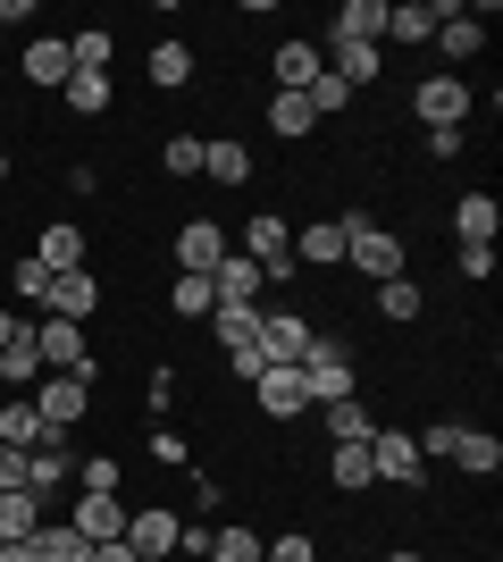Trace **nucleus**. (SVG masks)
<instances>
[{"instance_id":"f257e3e1","label":"nucleus","mask_w":503,"mask_h":562,"mask_svg":"<svg viewBox=\"0 0 503 562\" xmlns=\"http://www.w3.org/2000/svg\"><path fill=\"white\" fill-rule=\"evenodd\" d=\"M294 370H302V386H311V412H319V403L361 395V386H353V345H344V336H328V328L311 336V352H302Z\"/></svg>"},{"instance_id":"f03ea898","label":"nucleus","mask_w":503,"mask_h":562,"mask_svg":"<svg viewBox=\"0 0 503 562\" xmlns=\"http://www.w3.org/2000/svg\"><path fill=\"white\" fill-rule=\"evenodd\" d=\"M236 252L261 269L268 285H286L294 278V227H286V211H261V218H243L236 227Z\"/></svg>"},{"instance_id":"7ed1b4c3","label":"nucleus","mask_w":503,"mask_h":562,"mask_svg":"<svg viewBox=\"0 0 503 562\" xmlns=\"http://www.w3.org/2000/svg\"><path fill=\"white\" fill-rule=\"evenodd\" d=\"M344 260H353L369 285H386V278H403L411 269V244L395 227H378V218H353V235H344Z\"/></svg>"},{"instance_id":"20e7f679","label":"nucleus","mask_w":503,"mask_h":562,"mask_svg":"<svg viewBox=\"0 0 503 562\" xmlns=\"http://www.w3.org/2000/svg\"><path fill=\"white\" fill-rule=\"evenodd\" d=\"M369 479H378V487H403V495H420V487H428L420 437H411V428H378V437H369Z\"/></svg>"},{"instance_id":"39448f33","label":"nucleus","mask_w":503,"mask_h":562,"mask_svg":"<svg viewBox=\"0 0 503 562\" xmlns=\"http://www.w3.org/2000/svg\"><path fill=\"white\" fill-rule=\"evenodd\" d=\"M436 50H445V76H461L487 50V18L461 9V0H436Z\"/></svg>"},{"instance_id":"423d86ee","label":"nucleus","mask_w":503,"mask_h":562,"mask_svg":"<svg viewBox=\"0 0 503 562\" xmlns=\"http://www.w3.org/2000/svg\"><path fill=\"white\" fill-rule=\"evenodd\" d=\"M411 117H420V135H428V126H470V85H461V76H420V85H411Z\"/></svg>"},{"instance_id":"0eeeda50","label":"nucleus","mask_w":503,"mask_h":562,"mask_svg":"<svg viewBox=\"0 0 503 562\" xmlns=\"http://www.w3.org/2000/svg\"><path fill=\"white\" fill-rule=\"evenodd\" d=\"M252 403H261L268 420H311V386H302V370H294V361H268L261 378H252Z\"/></svg>"},{"instance_id":"6e6552de","label":"nucleus","mask_w":503,"mask_h":562,"mask_svg":"<svg viewBox=\"0 0 503 562\" xmlns=\"http://www.w3.org/2000/svg\"><path fill=\"white\" fill-rule=\"evenodd\" d=\"M168 252H176V269H185V278H210L218 260L236 252V227H218V218H185Z\"/></svg>"},{"instance_id":"1a4fd4ad","label":"nucleus","mask_w":503,"mask_h":562,"mask_svg":"<svg viewBox=\"0 0 503 562\" xmlns=\"http://www.w3.org/2000/svg\"><path fill=\"white\" fill-rule=\"evenodd\" d=\"M34 345H43V370H59V378H84V386L101 378V361L84 352V328H76V319H43V328H34Z\"/></svg>"},{"instance_id":"9d476101","label":"nucleus","mask_w":503,"mask_h":562,"mask_svg":"<svg viewBox=\"0 0 503 562\" xmlns=\"http://www.w3.org/2000/svg\"><path fill=\"white\" fill-rule=\"evenodd\" d=\"M84 395H93L84 378H59V370H43V386H34V412H43V428H50V437H68V428L84 420Z\"/></svg>"},{"instance_id":"9b49d317","label":"nucleus","mask_w":503,"mask_h":562,"mask_svg":"<svg viewBox=\"0 0 503 562\" xmlns=\"http://www.w3.org/2000/svg\"><path fill=\"white\" fill-rule=\"evenodd\" d=\"M344 235H353V218H302L294 227V269H344Z\"/></svg>"},{"instance_id":"f8f14e48","label":"nucleus","mask_w":503,"mask_h":562,"mask_svg":"<svg viewBox=\"0 0 503 562\" xmlns=\"http://www.w3.org/2000/svg\"><path fill=\"white\" fill-rule=\"evenodd\" d=\"M210 294H218V311H261L268 278H261V269H252V260H243V252H227V260H218V269H210Z\"/></svg>"},{"instance_id":"ddd939ff","label":"nucleus","mask_w":503,"mask_h":562,"mask_svg":"<svg viewBox=\"0 0 503 562\" xmlns=\"http://www.w3.org/2000/svg\"><path fill=\"white\" fill-rule=\"evenodd\" d=\"M93 311H101V278H93V269H68V278H50L43 319H76V328H84Z\"/></svg>"},{"instance_id":"4468645a","label":"nucleus","mask_w":503,"mask_h":562,"mask_svg":"<svg viewBox=\"0 0 503 562\" xmlns=\"http://www.w3.org/2000/svg\"><path fill=\"white\" fill-rule=\"evenodd\" d=\"M76 487V453H68V437H50V446H34L25 453V495H68Z\"/></svg>"},{"instance_id":"2eb2a0df","label":"nucleus","mask_w":503,"mask_h":562,"mask_svg":"<svg viewBox=\"0 0 503 562\" xmlns=\"http://www.w3.org/2000/svg\"><path fill=\"white\" fill-rule=\"evenodd\" d=\"M176 529H185V520L168 513V504H135V513H126V546H135V554H144V562L176 554Z\"/></svg>"},{"instance_id":"dca6fc26","label":"nucleus","mask_w":503,"mask_h":562,"mask_svg":"<svg viewBox=\"0 0 503 562\" xmlns=\"http://www.w3.org/2000/svg\"><path fill=\"white\" fill-rule=\"evenodd\" d=\"M319 59H328V76H344L353 93L386 76V50H378V43H344V34H328V43H319Z\"/></svg>"},{"instance_id":"f3484780","label":"nucleus","mask_w":503,"mask_h":562,"mask_svg":"<svg viewBox=\"0 0 503 562\" xmlns=\"http://www.w3.org/2000/svg\"><path fill=\"white\" fill-rule=\"evenodd\" d=\"M34 386H43V345H34V319H25L0 345V395H34Z\"/></svg>"},{"instance_id":"a211bd4d","label":"nucleus","mask_w":503,"mask_h":562,"mask_svg":"<svg viewBox=\"0 0 503 562\" xmlns=\"http://www.w3.org/2000/svg\"><path fill=\"white\" fill-rule=\"evenodd\" d=\"M34 260H43L50 278H68V269H93V260H84V227H68V218H43V227H34Z\"/></svg>"},{"instance_id":"6ab92c4d","label":"nucleus","mask_w":503,"mask_h":562,"mask_svg":"<svg viewBox=\"0 0 503 562\" xmlns=\"http://www.w3.org/2000/svg\"><path fill=\"white\" fill-rule=\"evenodd\" d=\"M311 319H302V311H268L261 303V352H268V361H302V352H311Z\"/></svg>"},{"instance_id":"aec40b11","label":"nucleus","mask_w":503,"mask_h":562,"mask_svg":"<svg viewBox=\"0 0 503 562\" xmlns=\"http://www.w3.org/2000/svg\"><path fill=\"white\" fill-rule=\"evenodd\" d=\"M18 68H25V85H43V93H59V85L76 76V59H68V34H34Z\"/></svg>"},{"instance_id":"412c9836","label":"nucleus","mask_w":503,"mask_h":562,"mask_svg":"<svg viewBox=\"0 0 503 562\" xmlns=\"http://www.w3.org/2000/svg\"><path fill=\"white\" fill-rule=\"evenodd\" d=\"M68 529H76L84 546H101V538H126V504H118V495H76Z\"/></svg>"},{"instance_id":"4be33fe9","label":"nucleus","mask_w":503,"mask_h":562,"mask_svg":"<svg viewBox=\"0 0 503 562\" xmlns=\"http://www.w3.org/2000/svg\"><path fill=\"white\" fill-rule=\"evenodd\" d=\"M311 420L328 428V446H369V437H378V420H369V403H361V395H344V403H319Z\"/></svg>"},{"instance_id":"5701e85b","label":"nucleus","mask_w":503,"mask_h":562,"mask_svg":"<svg viewBox=\"0 0 503 562\" xmlns=\"http://www.w3.org/2000/svg\"><path fill=\"white\" fill-rule=\"evenodd\" d=\"M202 177H210L218 193H236L243 177H252V151H243L236 135H202Z\"/></svg>"},{"instance_id":"b1692460","label":"nucleus","mask_w":503,"mask_h":562,"mask_svg":"<svg viewBox=\"0 0 503 562\" xmlns=\"http://www.w3.org/2000/svg\"><path fill=\"white\" fill-rule=\"evenodd\" d=\"M144 76L160 85V93H185L193 85V43H176V34H160V43L144 50Z\"/></svg>"},{"instance_id":"393cba45","label":"nucleus","mask_w":503,"mask_h":562,"mask_svg":"<svg viewBox=\"0 0 503 562\" xmlns=\"http://www.w3.org/2000/svg\"><path fill=\"white\" fill-rule=\"evenodd\" d=\"M328 68V59H319V43H277V59H268V76H277V93H311V76Z\"/></svg>"},{"instance_id":"a878e982","label":"nucleus","mask_w":503,"mask_h":562,"mask_svg":"<svg viewBox=\"0 0 503 562\" xmlns=\"http://www.w3.org/2000/svg\"><path fill=\"white\" fill-rule=\"evenodd\" d=\"M386 43H436V0H386Z\"/></svg>"},{"instance_id":"bb28decb","label":"nucleus","mask_w":503,"mask_h":562,"mask_svg":"<svg viewBox=\"0 0 503 562\" xmlns=\"http://www.w3.org/2000/svg\"><path fill=\"white\" fill-rule=\"evenodd\" d=\"M0 446H18V453L50 446V428H43V412H34V395H9V403H0Z\"/></svg>"},{"instance_id":"cd10ccee","label":"nucleus","mask_w":503,"mask_h":562,"mask_svg":"<svg viewBox=\"0 0 503 562\" xmlns=\"http://www.w3.org/2000/svg\"><path fill=\"white\" fill-rule=\"evenodd\" d=\"M454 470H461V479H495V470H503V437H495V428H461Z\"/></svg>"},{"instance_id":"c85d7f7f","label":"nucleus","mask_w":503,"mask_h":562,"mask_svg":"<svg viewBox=\"0 0 503 562\" xmlns=\"http://www.w3.org/2000/svg\"><path fill=\"white\" fill-rule=\"evenodd\" d=\"M328 34H344V43H378V50H386V0H344Z\"/></svg>"},{"instance_id":"c756f323","label":"nucleus","mask_w":503,"mask_h":562,"mask_svg":"<svg viewBox=\"0 0 503 562\" xmlns=\"http://www.w3.org/2000/svg\"><path fill=\"white\" fill-rule=\"evenodd\" d=\"M68 59H76V76H110L118 34H110V25H76V34H68Z\"/></svg>"},{"instance_id":"7c9ffc66","label":"nucleus","mask_w":503,"mask_h":562,"mask_svg":"<svg viewBox=\"0 0 503 562\" xmlns=\"http://www.w3.org/2000/svg\"><path fill=\"white\" fill-rule=\"evenodd\" d=\"M495 227H503L495 193H461V202H454V235H461V244H495Z\"/></svg>"},{"instance_id":"2f4dec72","label":"nucleus","mask_w":503,"mask_h":562,"mask_svg":"<svg viewBox=\"0 0 503 562\" xmlns=\"http://www.w3.org/2000/svg\"><path fill=\"white\" fill-rule=\"evenodd\" d=\"M268 135H286V143L319 135V117H311V101H302V93H268Z\"/></svg>"},{"instance_id":"473e14b6","label":"nucleus","mask_w":503,"mask_h":562,"mask_svg":"<svg viewBox=\"0 0 503 562\" xmlns=\"http://www.w3.org/2000/svg\"><path fill=\"white\" fill-rule=\"evenodd\" d=\"M25 546H34V562H84V554H93V546L76 538L68 520H43V529H34V538H25Z\"/></svg>"},{"instance_id":"72a5a7b5","label":"nucleus","mask_w":503,"mask_h":562,"mask_svg":"<svg viewBox=\"0 0 503 562\" xmlns=\"http://www.w3.org/2000/svg\"><path fill=\"white\" fill-rule=\"evenodd\" d=\"M328 479L344 495H369L378 479H369V446H328Z\"/></svg>"},{"instance_id":"f704fd0d","label":"nucleus","mask_w":503,"mask_h":562,"mask_svg":"<svg viewBox=\"0 0 503 562\" xmlns=\"http://www.w3.org/2000/svg\"><path fill=\"white\" fill-rule=\"evenodd\" d=\"M268 538L261 529H243V520H227V529H210V562H261Z\"/></svg>"},{"instance_id":"c9c22d12","label":"nucleus","mask_w":503,"mask_h":562,"mask_svg":"<svg viewBox=\"0 0 503 562\" xmlns=\"http://www.w3.org/2000/svg\"><path fill=\"white\" fill-rule=\"evenodd\" d=\"M168 311H176V319H210L218 311L210 278H185V269H176V278H168Z\"/></svg>"},{"instance_id":"e433bc0d","label":"nucleus","mask_w":503,"mask_h":562,"mask_svg":"<svg viewBox=\"0 0 503 562\" xmlns=\"http://www.w3.org/2000/svg\"><path fill=\"white\" fill-rule=\"evenodd\" d=\"M59 101H68L76 117H101L110 101H118V85H110V76H68V85H59Z\"/></svg>"},{"instance_id":"4c0bfd02","label":"nucleus","mask_w":503,"mask_h":562,"mask_svg":"<svg viewBox=\"0 0 503 562\" xmlns=\"http://www.w3.org/2000/svg\"><path fill=\"white\" fill-rule=\"evenodd\" d=\"M420 303H428V294H420V278H411V269H403V278H386V285H378V311L395 319V328H411V319H420Z\"/></svg>"},{"instance_id":"58836bf2","label":"nucleus","mask_w":503,"mask_h":562,"mask_svg":"<svg viewBox=\"0 0 503 562\" xmlns=\"http://www.w3.org/2000/svg\"><path fill=\"white\" fill-rule=\"evenodd\" d=\"M34 529H43V495L9 487V495H0V538H34Z\"/></svg>"},{"instance_id":"ea45409f","label":"nucleus","mask_w":503,"mask_h":562,"mask_svg":"<svg viewBox=\"0 0 503 562\" xmlns=\"http://www.w3.org/2000/svg\"><path fill=\"white\" fill-rule=\"evenodd\" d=\"M76 487H84V495H118L126 462H118V453H93V462H76Z\"/></svg>"},{"instance_id":"a19ab883","label":"nucleus","mask_w":503,"mask_h":562,"mask_svg":"<svg viewBox=\"0 0 503 562\" xmlns=\"http://www.w3.org/2000/svg\"><path fill=\"white\" fill-rule=\"evenodd\" d=\"M302 101H311V117H344V110H353V85L319 68V76H311V93H302Z\"/></svg>"},{"instance_id":"79ce46f5","label":"nucleus","mask_w":503,"mask_h":562,"mask_svg":"<svg viewBox=\"0 0 503 562\" xmlns=\"http://www.w3.org/2000/svg\"><path fill=\"white\" fill-rule=\"evenodd\" d=\"M461 428H470V420H428V428H411V437H420V462H454Z\"/></svg>"},{"instance_id":"37998d69","label":"nucleus","mask_w":503,"mask_h":562,"mask_svg":"<svg viewBox=\"0 0 503 562\" xmlns=\"http://www.w3.org/2000/svg\"><path fill=\"white\" fill-rule=\"evenodd\" d=\"M160 168H168V177H202V135H168L160 143Z\"/></svg>"},{"instance_id":"c03bdc74","label":"nucleus","mask_w":503,"mask_h":562,"mask_svg":"<svg viewBox=\"0 0 503 562\" xmlns=\"http://www.w3.org/2000/svg\"><path fill=\"white\" fill-rule=\"evenodd\" d=\"M9 294H18V303H43V294H50V269H43L34 252H25L18 269H9Z\"/></svg>"},{"instance_id":"a18cd8bd","label":"nucleus","mask_w":503,"mask_h":562,"mask_svg":"<svg viewBox=\"0 0 503 562\" xmlns=\"http://www.w3.org/2000/svg\"><path fill=\"white\" fill-rule=\"evenodd\" d=\"M261 562H319V538H311V529H286V538H268Z\"/></svg>"},{"instance_id":"49530a36","label":"nucleus","mask_w":503,"mask_h":562,"mask_svg":"<svg viewBox=\"0 0 503 562\" xmlns=\"http://www.w3.org/2000/svg\"><path fill=\"white\" fill-rule=\"evenodd\" d=\"M454 269H461L470 285H487V278H495V244H461V252H454Z\"/></svg>"},{"instance_id":"de8ad7c7","label":"nucleus","mask_w":503,"mask_h":562,"mask_svg":"<svg viewBox=\"0 0 503 562\" xmlns=\"http://www.w3.org/2000/svg\"><path fill=\"white\" fill-rule=\"evenodd\" d=\"M151 462H168V470H193V446L176 437V428H151Z\"/></svg>"},{"instance_id":"09e8293b","label":"nucleus","mask_w":503,"mask_h":562,"mask_svg":"<svg viewBox=\"0 0 503 562\" xmlns=\"http://www.w3.org/2000/svg\"><path fill=\"white\" fill-rule=\"evenodd\" d=\"M176 554H185V562H210V520H185V529H176Z\"/></svg>"},{"instance_id":"8fccbe9b","label":"nucleus","mask_w":503,"mask_h":562,"mask_svg":"<svg viewBox=\"0 0 503 562\" xmlns=\"http://www.w3.org/2000/svg\"><path fill=\"white\" fill-rule=\"evenodd\" d=\"M420 143H428V160H461V143H470V135H461V126H428Z\"/></svg>"},{"instance_id":"3c124183","label":"nucleus","mask_w":503,"mask_h":562,"mask_svg":"<svg viewBox=\"0 0 503 562\" xmlns=\"http://www.w3.org/2000/svg\"><path fill=\"white\" fill-rule=\"evenodd\" d=\"M144 403H151V412H168V403H176V370H168V361H151V386H144Z\"/></svg>"},{"instance_id":"603ef678","label":"nucleus","mask_w":503,"mask_h":562,"mask_svg":"<svg viewBox=\"0 0 503 562\" xmlns=\"http://www.w3.org/2000/svg\"><path fill=\"white\" fill-rule=\"evenodd\" d=\"M9 487H25V453L18 446H0V495H9Z\"/></svg>"},{"instance_id":"864d4df0","label":"nucleus","mask_w":503,"mask_h":562,"mask_svg":"<svg viewBox=\"0 0 503 562\" xmlns=\"http://www.w3.org/2000/svg\"><path fill=\"white\" fill-rule=\"evenodd\" d=\"M84 562H144V554H135V546H126V538H101V546H93V554H84Z\"/></svg>"},{"instance_id":"5fc2aeb1","label":"nucleus","mask_w":503,"mask_h":562,"mask_svg":"<svg viewBox=\"0 0 503 562\" xmlns=\"http://www.w3.org/2000/svg\"><path fill=\"white\" fill-rule=\"evenodd\" d=\"M0 562H34V546H25V538H0Z\"/></svg>"},{"instance_id":"6e6d98bb","label":"nucleus","mask_w":503,"mask_h":562,"mask_svg":"<svg viewBox=\"0 0 503 562\" xmlns=\"http://www.w3.org/2000/svg\"><path fill=\"white\" fill-rule=\"evenodd\" d=\"M18 328H25V319H18V303H0V345H9Z\"/></svg>"},{"instance_id":"4d7b16f0","label":"nucleus","mask_w":503,"mask_h":562,"mask_svg":"<svg viewBox=\"0 0 503 562\" xmlns=\"http://www.w3.org/2000/svg\"><path fill=\"white\" fill-rule=\"evenodd\" d=\"M0 186H9V143H0Z\"/></svg>"},{"instance_id":"13d9d810","label":"nucleus","mask_w":503,"mask_h":562,"mask_svg":"<svg viewBox=\"0 0 503 562\" xmlns=\"http://www.w3.org/2000/svg\"><path fill=\"white\" fill-rule=\"evenodd\" d=\"M378 562H420V554H378Z\"/></svg>"},{"instance_id":"bf43d9fd","label":"nucleus","mask_w":503,"mask_h":562,"mask_svg":"<svg viewBox=\"0 0 503 562\" xmlns=\"http://www.w3.org/2000/svg\"><path fill=\"white\" fill-rule=\"evenodd\" d=\"M160 562H176V554H160Z\"/></svg>"},{"instance_id":"052dcab7","label":"nucleus","mask_w":503,"mask_h":562,"mask_svg":"<svg viewBox=\"0 0 503 562\" xmlns=\"http://www.w3.org/2000/svg\"><path fill=\"white\" fill-rule=\"evenodd\" d=\"M0 403H9V395H0Z\"/></svg>"}]
</instances>
